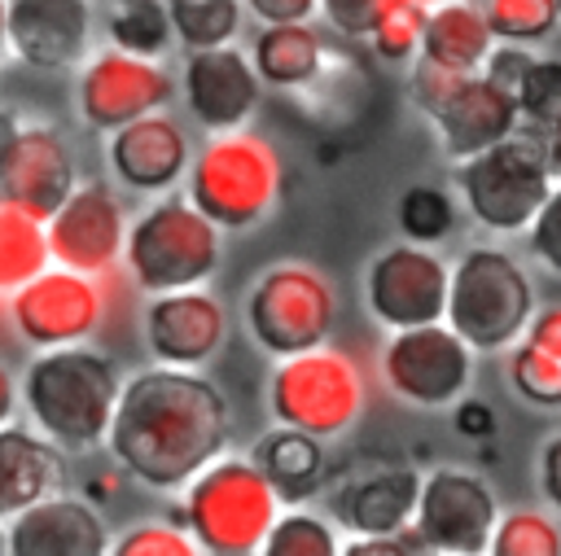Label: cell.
<instances>
[{"label":"cell","instance_id":"obj_42","mask_svg":"<svg viewBox=\"0 0 561 556\" xmlns=\"http://www.w3.org/2000/svg\"><path fill=\"white\" fill-rule=\"evenodd\" d=\"M530 44H513V39H495L491 44V53L482 57V74L491 79V83H500V88H517V79L526 74V66H530Z\"/></svg>","mask_w":561,"mask_h":556},{"label":"cell","instance_id":"obj_23","mask_svg":"<svg viewBox=\"0 0 561 556\" xmlns=\"http://www.w3.org/2000/svg\"><path fill=\"white\" fill-rule=\"evenodd\" d=\"M416 486H421V473L412 464L377 460L368 468L346 473V482L333 486L329 508L337 525H346L351 534H394L412 521Z\"/></svg>","mask_w":561,"mask_h":556},{"label":"cell","instance_id":"obj_17","mask_svg":"<svg viewBox=\"0 0 561 556\" xmlns=\"http://www.w3.org/2000/svg\"><path fill=\"white\" fill-rule=\"evenodd\" d=\"M0 547L9 556H105L110 525L88 495L66 486L0 521Z\"/></svg>","mask_w":561,"mask_h":556},{"label":"cell","instance_id":"obj_22","mask_svg":"<svg viewBox=\"0 0 561 556\" xmlns=\"http://www.w3.org/2000/svg\"><path fill=\"white\" fill-rule=\"evenodd\" d=\"M430 127H434L443 153H447L451 162H460V158H469V153L495 144L500 136L517 131V127H522V114H517V101H513L508 88H500V83H491L482 70H473V74H465V79L451 88V96L430 114Z\"/></svg>","mask_w":561,"mask_h":556},{"label":"cell","instance_id":"obj_46","mask_svg":"<svg viewBox=\"0 0 561 556\" xmlns=\"http://www.w3.org/2000/svg\"><path fill=\"white\" fill-rule=\"evenodd\" d=\"M13 412H18V377H13V368L0 359V425L13 420Z\"/></svg>","mask_w":561,"mask_h":556},{"label":"cell","instance_id":"obj_50","mask_svg":"<svg viewBox=\"0 0 561 556\" xmlns=\"http://www.w3.org/2000/svg\"><path fill=\"white\" fill-rule=\"evenodd\" d=\"M421 4H438V0H421Z\"/></svg>","mask_w":561,"mask_h":556},{"label":"cell","instance_id":"obj_38","mask_svg":"<svg viewBox=\"0 0 561 556\" xmlns=\"http://www.w3.org/2000/svg\"><path fill=\"white\" fill-rule=\"evenodd\" d=\"M114 556H193L197 543L180 521H136L118 538H110Z\"/></svg>","mask_w":561,"mask_h":556},{"label":"cell","instance_id":"obj_7","mask_svg":"<svg viewBox=\"0 0 561 556\" xmlns=\"http://www.w3.org/2000/svg\"><path fill=\"white\" fill-rule=\"evenodd\" d=\"M535 311L530 271L500 245H469L447 267L443 320L465 337L473 355H504Z\"/></svg>","mask_w":561,"mask_h":556},{"label":"cell","instance_id":"obj_14","mask_svg":"<svg viewBox=\"0 0 561 556\" xmlns=\"http://www.w3.org/2000/svg\"><path fill=\"white\" fill-rule=\"evenodd\" d=\"M123 236H127V210L118 188L105 179H75V188L44 219L48 263L88 276H110L118 267Z\"/></svg>","mask_w":561,"mask_h":556},{"label":"cell","instance_id":"obj_30","mask_svg":"<svg viewBox=\"0 0 561 556\" xmlns=\"http://www.w3.org/2000/svg\"><path fill=\"white\" fill-rule=\"evenodd\" d=\"M110 44L136 57H167V48L175 44L171 18H167V0H114L110 9Z\"/></svg>","mask_w":561,"mask_h":556},{"label":"cell","instance_id":"obj_25","mask_svg":"<svg viewBox=\"0 0 561 556\" xmlns=\"http://www.w3.org/2000/svg\"><path fill=\"white\" fill-rule=\"evenodd\" d=\"M508 390L543 412H561V302L535 306L517 341L504 350Z\"/></svg>","mask_w":561,"mask_h":556},{"label":"cell","instance_id":"obj_4","mask_svg":"<svg viewBox=\"0 0 561 556\" xmlns=\"http://www.w3.org/2000/svg\"><path fill=\"white\" fill-rule=\"evenodd\" d=\"M180 525L210 556H254L280 512V499L254 455H215L184 486Z\"/></svg>","mask_w":561,"mask_h":556},{"label":"cell","instance_id":"obj_39","mask_svg":"<svg viewBox=\"0 0 561 556\" xmlns=\"http://www.w3.org/2000/svg\"><path fill=\"white\" fill-rule=\"evenodd\" d=\"M399 0H316V13L324 18L329 31L342 39H368L373 26L394 9Z\"/></svg>","mask_w":561,"mask_h":556},{"label":"cell","instance_id":"obj_9","mask_svg":"<svg viewBox=\"0 0 561 556\" xmlns=\"http://www.w3.org/2000/svg\"><path fill=\"white\" fill-rule=\"evenodd\" d=\"M241 320L250 341L263 355L280 359L329 341L337 324V289L311 263H276L250 285L241 302Z\"/></svg>","mask_w":561,"mask_h":556},{"label":"cell","instance_id":"obj_2","mask_svg":"<svg viewBox=\"0 0 561 556\" xmlns=\"http://www.w3.org/2000/svg\"><path fill=\"white\" fill-rule=\"evenodd\" d=\"M118 368L110 355L92 350L88 341L75 346H48L35 350L22 381H18V403L26 407V420L57 442L66 455L75 451H96L105 442L114 398H118Z\"/></svg>","mask_w":561,"mask_h":556},{"label":"cell","instance_id":"obj_27","mask_svg":"<svg viewBox=\"0 0 561 556\" xmlns=\"http://www.w3.org/2000/svg\"><path fill=\"white\" fill-rule=\"evenodd\" d=\"M491 44H495V35L486 26L482 4H473V0H438V4L425 9L416 57L469 74V70H482V57L491 53Z\"/></svg>","mask_w":561,"mask_h":556},{"label":"cell","instance_id":"obj_1","mask_svg":"<svg viewBox=\"0 0 561 556\" xmlns=\"http://www.w3.org/2000/svg\"><path fill=\"white\" fill-rule=\"evenodd\" d=\"M232 412L224 390L197 368L153 363L118 385L105 429L118 473L149 490H180L206 460L228 447Z\"/></svg>","mask_w":561,"mask_h":556},{"label":"cell","instance_id":"obj_16","mask_svg":"<svg viewBox=\"0 0 561 556\" xmlns=\"http://www.w3.org/2000/svg\"><path fill=\"white\" fill-rule=\"evenodd\" d=\"M140 337L153 363L202 368L228 341V311L206 285L149 293L140 311Z\"/></svg>","mask_w":561,"mask_h":556},{"label":"cell","instance_id":"obj_52","mask_svg":"<svg viewBox=\"0 0 561 556\" xmlns=\"http://www.w3.org/2000/svg\"><path fill=\"white\" fill-rule=\"evenodd\" d=\"M0 552H4V547H0Z\"/></svg>","mask_w":561,"mask_h":556},{"label":"cell","instance_id":"obj_31","mask_svg":"<svg viewBox=\"0 0 561 556\" xmlns=\"http://www.w3.org/2000/svg\"><path fill=\"white\" fill-rule=\"evenodd\" d=\"M241 0H167V18L175 31V44L188 48H215L232 44L241 31Z\"/></svg>","mask_w":561,"mask_h":556},{"label":"cell","instance_id":"obj_8","mask_svg":"<svg viewBox=\"0 0 561 556\" xmlns=\"http://www.w3.org/2000/svg\"><path fill=\"white\" fill-rule=\"evenodd\" d=\"M552 179L557 175L548 166V149L535 127H526V131L517 127V131L500 136L495 144L456 162L460 210L495 236L526 232V223L535 219Z\"/></svg>","mask_w":561,"mask_h":556},{"label":"cell","instance_id":"obj_10","mask_svg":"<svg viewBox=\"0 0 561 556\" xmlns=\"http://www.w3.org/2000/svg\"><path fill=\"white\" fill-rule=\"evenodd\" d=\"M105 311H110L105 276L70 271L57 263H48L13 293H4V320L26 350L92 341L105 324Z\"/></svg>","mask_w":561,"mask_h":556},{"label":"cell","instance_id":"obj_3","mask_svg":"<svg viewBox=\"0 0 561 556\" xmlns=\"http://www.w3.org/2000/svg\"><path fill=\"white\" fill-rule=\"evenodd\" d=\"M280 179L285 166L272 140L250 127H232V131H206V144L188 158L180 184L184 197L219 232H245L276 210Z\"/></svg>","mask_w":561,"mask_h":556},{"label":"cell","instance_id":"obj_24","mask_svg":"<svg viewBox=\"0 0 561 556\" xmlns=\"http://www.w3.org/2000/svg\"><path fill=\"white\" fill-rule=\"evenodd\" d=\"M70 464L57 442H48L35 425H0V521L22 512L26 503L66 490Z\"/></svg>","mask_w":561,"mask_h":556},{"label":"cell","instance_id":"obj_11","mask_svg":"<svg viewBox=\"0 0 561 556\" xmlns=\"http://www.w3.org/2000/svg\"><path fill=\"white\" fill-rule=\"evenodd\" d=\"M473 350L447 320L412 324V328H386V341L377 350L381 385L408 403V407H451L469 381H473Z\"/></svg>","mask_w":561,"mask_h":556},{"label":"cell","instance_id":"obj_44","mask_svg":"<svg viewBox=\"0 0 561 556\" xmlns=\"http://www.w3.org/2000/svg\"><path fill=\"white\" fill-rule=\"evenodd\" d=\"M241 9L267 26V22H311L316 18V0H241Z\"/></svg>","mask_w":561,"mask_h":556},{"label":"cell","instance_id":"obj_43","mask_svg":"<svg viewBox=\"0 0 561 556\" xmlns=\"http://www.w3.org/2000/svg\"><path fill=\"white\" fill-rule=\"evenodd\" d=\"M451 425H456V433L460 438H469V442H482V438H491L495 433V407L486 403V398H473L469 390L451 403Z\"/></svg>","mask_w":561,"mask_h":556},{"label":"cell","instance_id":"obj_41","mask_svg":"<svg viewBox=\"0 0 561 556\" xmlns=\"http://www.w3.org/2000/svg\"><path fill=\"white\" fill-rule=\"evenodd\" d=\"M473 74V70H469ZM465 74L460 70H447V66H434V61H425V57H412V70H408V101L430 118L447 96H451V88L460 83Z\"/></svg>","mask_w":561,"mask_h":556},{"label":"cell","instance_id":"obj_6","mask_svg":"<svg viewBox=\"0 0 561 556\" xmlns=\"http://www.w3.org/2000/svg\"><path fill=\"white\" fill-rule=\"evenodd\" d=\"M368 403V377L342 346H307L280 355L267 372V412L276 425L302 429L320 442L355 429Z\"/></svg>","mask_w":561,"mask_h":556},{"label":"cell","instance_id":"obj_48","mask_svg":"<svg viewBox=\"0 0 561 556\" xmlns=\"http://www.w3.org/2000/svg\"><path fill=\"white\" fill-rule=\"evenodd\" d=\"M18 131H22V118H18V109H9V105H0V162H4V153H9V144L18 140Z\"/></svg>","mask_w":561,"mask_h":556},{"label":"cell","instance_id":"obj_33","mask_svg":"<svg viewBox=\"0 0 561 556\" xmlns=\"http://www.w3.org/2000/svg\"><path fill=\"white\" fill-rule=\"evenodd\" d=\"M342 538L337 525L302 503H289L285 512H276L267 538H263V556H337Z\"/></svg>","mask_w":561,"mask_h":556},{"label":"cell","instance_id":"obj_15","mask_svg":"<svg viewBox=\"0 0 561 556\" xmlns=\"http://www.w3.org/2000/svg\"><path fill=\"white\" fill-rule=\"evenodd\" d=\"M447 258L434 245L394 241L373 254L364 271V306L381 328H412L443 320L447 306Z\"/></svg>","mask_w":561,"mask_h":556},{"label":"cell","instance_id":"obj_26","mask_svg":"<svg viewBox=\"0 0 561 556\" xmlns=\"http://www.w3.org/2000/svg\"><path fill=\"white\" fill-rule=\"evenodd\" d=\"M250 66L263 88L276 92H302L324 74L329 44L311 22H267L250 39Z\"/></svg>","mask_w":561,"mask_h":556},{"label":"cell","instance_id":"obj_51","mask_svg":"<svg viewBox=\"0 0 561 556\" xmlns=\"http://www.w3.org/2000/svg\"><path fill=\"white\" fill-rule=\"evenodd\" d=\"M557 9H561V0H557Z\"/></svg>","mask_w":561,"mask_h":556},{"label":"cell","instance_id":"obj_19","mask_svg":"<svg viewBox=\"0 0 561 556\" xmlns=\"http://www.w3.org/2000/svg\"><path fill=\"white\" fill-rule=\"evenodd\" d=\"M105 136H110L105 162H110L114 179L131 193H145V197L171 193L188 171V158H193L188 131L162 109L140 114V118H131Z\"/></svg>","mask_w":561,"mask_h":556},{"label":"cell","instance_id":"obj_32","mask_svg":"<svg viewBox=\"0 0 561 556\" xmlns=\"http://www.w3.org/2000/svg\"><path fill=\"white\" fill-rule=\"evenodd\" d=\"M394 223L403 241L416 245H443L456 232V197L438 184H408L394 206Z\"/></svg>","mask_w":561,"mask_h":556},{"label":"cell","instance_id":"obj_34","mask_svg":"<svg viewBox=\"0 0 561 556\" xmlns=\"http://www.w3.org/2000/svg\"><path fill=\"white\" fill-rule=\"evenodd\" d=\"M491 556H561V525L539 508H513L495 517Z\"/></svg>","mask_w":561,"mask_h":556},{"label":"cell","instance_id":"obj_40","mask_svg":"<svg viewBox=\"0 0 561 556\" xmlns=\"http://www.w3.org/2000/svg\"><path fill=\"white\" fill-rule=\"evenodd\" d=\"M526 245H530V254H535L548 271L561 276V184H557V179H552L548 197L539 201L535 219L526 223Z\"/></svg>","mask_w":561,"mask_h":556},{"label":"cell","instance_id":"obj_12","mask_svg":"<svg viewBox=\"0 0 561 556\" xmlns=\"http://www.w3.org/2000/svg\"><path fill=\"white\" fill-rule=\"evenodd\" d=\"M171 96H175V79L158 57H136L110 44L79 61L75 105L92 131H114L140 114L167 109Z\"/></svg>","mask_w":561,"mask_h":556},{"label":"cell","instance_id":"obj_35","mask_svg":"<svg viewBox=\"0 0 561 556\" xmlns=\"http://www.w3.org/2000/svg\"><path fill=\"white\" fill-rule=\"evenodd\" d=\"M482 13H486L491 35L513 39V44H539L561 26L557 0H486Z\"/></svg>","mask_w":561,"mask_h":556},{"label":"cell","instance_id":"obj_21","mask_svg":"<svg viewBox=\"0 0 561 556\" xmlns=\"http://www.w3.org/2000/svg\"><path fill=\"white\" fill-rule=\"evenodd\" d=\"M92 44L88 0H9V53L31 70H75Z\"/></svg>","mask_w":561,"mask_h":556},{"label":"cell","instance_id":"obj_37","mask_svg":"<svg viewBox=\"0 0 561 556\" xmlns=\"http://www.w3.org/2000/svg\"><path fill=\"white\" fill-rule=\"evenodd\" d=\"M425 9H430V4H421V0H399V4L373 26V35H368L373 53H377L381 61H412V57H416V44H421Z\"/></svg>","mask_w":561,"mask_h":556},{"label":"cell","instance_id":"obj_28","mask_svg":"<svg viewBox=\"0 0 561 556\" xmlns=\"http://www.w3.org/2000/svg\"><path fill=\"white\" fill-rule=\"evenodd\" d=\"M250 455L263 468V477L272 482L280 508L302 503L324 486V447H320V438H311L302 429L276 425L272 433L259 438V447Z\"/></svg>","mask_w":561,"mask_h":556},{"label":"cell","instance_id":"obj_45","mask_svg":"<svg viewBox=\"0 0 561 556\" xmlns=\"http://www.w3.org/2000/svg\"><path fill=\"white\" fill-rule=\"evenodd\" d=\"M539 495L561 512V433H552L539 451Z\"/></svg>","mask_w":561,"mask_h":556},{"label":"cell","instance_id":"obj_13","mask_svg":"<svg viewBox=\"0 0 561 556\" xmlns=\"http://www.w3.org/2000/svg\"><path fill=\"white\" fill-rule=\"evenodd\" d=\"M495 517H500L495 490L486 486V477L469 468L438 464L416 486L412 525L425 538V547L438 556H482L491 543Z\"/></svg>","mask_w":561,"mask_h":556},{"label":"cell","instance_id":"obj_49","mask_svg":"<svg viewBox=\"0 0 561 556\" xmlns=\"http://www.w3.org/2000/svg\"><path fill=\"white\" fill-rule=\"evenodd\" d=\"M0 57H9V0H0Z\"/></svg>","mask_w":561,"mask_h":556},{"label":"cell","instance_id":"obj_18","mask_svg":"<svg viewBox=\"0 0 561 556\" xmlns=\"http://www.w3.org/2000/svg\"><path fill=\"white\" fill-rule=\"evenodd\" d=\"M259 74L237 44H215V48H188L180 66V96L184 109L202 131H232L245 127L250 114L259 109Z\"/></svg>","mask_w":561,"mask_h":556},{"label":"cell","instance_id":"obj_29","mask_svg":"<svg viewBox=\"0 0 561 556\" xmlns=\"http://www.w3.org/2000/svg\"><path fill=\"white\" fill-rule=\"evenodd\" d=\"M44 267H48L44 223L0 201V293H13L22 280H31Z\"/></svg>","mask_w":561,"mask_h":556},{"label":"cell","instance_id":"obj_36","mask_svg":"<svg viewBox=\"0 0 561 556\" xmlns=\"http://www.w3.org/2000/svg\"><path fill=\"white\" fill-rule=\"evenodd\" d=\"M513 101H517L522 123L543 131L561 114V57H530L526 74L513 88Z\"/></svg>","mask_w":561,"mask_h":556},{"label":"cell","instance_id":"obj_20","mask_svg":"<svg viewBox=\"0 0 561 556\" xmlns=\"http://www.w3.org/2000/svg\"><path fill=\"white\" fill-rule=\"evenodd\" d=\"M75 153L48 123H22L18 140L0 162V201L26 210L31 219H48L57 201L75 188Z\"/></svg>","mask_w":561,"mask_h":556},{"label":"cell","instance_id":"obj_47","mask_svg":"<svg viewBox=\"0 0 561 556\" xmlns=\"http://www.w3.org/2000/svg\"><path fill=\"white\" fill-rule=\"evenodd\" d=\"M539 136H543V149H548V166H552V175H561V114H557Z\"/></svg>","mask_w":561,"mask_h":556},{"label":"cell","instance_id":"obj_5","mask_svg":"<svg viewBox=\"0 0 561 556\" xmlns=\"http://www.w3.org/2000/svg\"><path fill=\"white\" fill-rule=\"evenodd\" d=\"M118 263L140 293L206 285L224 263V232L188 197L158 193V201L127 219Z\"/></svg>","mask_w":561,"mask_h":556}]
</instances>
